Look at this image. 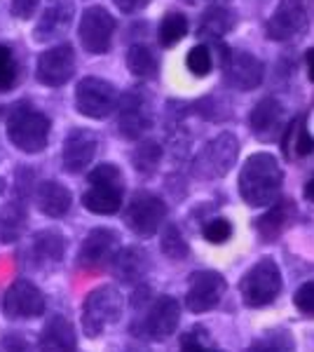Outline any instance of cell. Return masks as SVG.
<instances>
[{"label": "cell", "mask_w": 314, "mask_h": 352, "mask_svg": "<svg viewBox=\"0 0 314 352\" xmlns=\"http://www.w3.org/2000/svg\"><path fill=\"white\" fill-rule=\"evenodd\" d=\"M122 317V296L115 287H99L82 305V331L96 338Z\"/></svg>", "instance_id": "52a82bcc"}, {"label": "cell", "mask_w": 314, "mask_h": 352, "mask_svg": "<svg viewBox=\"0 0 314 352\" xmlns=\"http://www.w3.org/2000/svg\"><path fill=\"white\" fill-rule=\"evenodd\" d=\"M127 66L136 78H141V80H153L159 71L155 54H153L146 45H134V47H129Z\"/></svg>", "instance_id": "83f0119b"}, {"label": "cell", "mask_w": 314, "mask_h": 352, "mask_svg": "<svg viewBox=\"0 0 314 352\" xmlns=\"http://www.w3.org/2000/svg\"><path fill=\"white\" fill-rule=\"evenodd\" d=\"M247 352H295L293 336L289 331H284V329H272L270 333L254 340Z\"/></svg>", "instance_id": "f546056e"}, {"label": "cell", "mask_w": 314, "mask_h": 352, "mask_svg": "<svg viewBox=\"0 0 314 352\" xmlns=\"http://www.w3.org/2000/svg\"><path fill=\"white\" fill-rule=\"evenodd\" d=\"M190 285H188L186 305L190 312L202 315V312L214 310L221 303L223 294L227 289L225 277L218 270H195L190 275Z\"/></svg>", "instance_id": "30bf717a"}, {"label": "cell", "mask_w": 314, "mask_h": 352, "mask_svg": "<svg viewBox=\"0 0 314 352\" xmlns=\"http://www.w3.org/2000/svg\"><path fill=\"white\" fill-rule=\"evenodd\" d=\"M19 78V68H16L14 54L8 45H0V89H12Z\"/></svg>", "instance_id": "d590c367"}, {"label": "cell", "mask_w": 314, "mask_h": 352, "mask_svg": "<svg viewBox=\"0 0 314 352\" xmlns=\"http://www.w3.org/2000/svg\"><path fill=\"white\" fill-rule=\"evenodd\" d=\"M188 33V19L181 12H169L159 24V43L162 47H174L186 38Z\"/></svg>", "instance_id": "4dcf8cb0"}, {"label": "cell", "mask_w": 314, "mask_h": 352, "mask_svg": "<svg viewBox=\"0 0 314 352\" xmlns=\"http://www.w3.org/2000/svg\"><path fill=\"white\" fill-rule=\"evenodd\" d=\"M291 214H293V204L287 200L270 204V209L256 221V230H258L260 240H265V242L277 240L291 223Z\"/></svg>", "instance_id": "d4e9b609"}, {"label": "cell", "mask_w": 314, "mask_h": 352, "mask_svg": "<svg viewBox=\"0 0 314 352\" xmlns=\"http://www.w3.org/2000/svg\"><path fill=\"white\" fill-rule=\"evenodd\" d=\"M120 235L111 228H96L85 237L78 254V265L82 270H101L115 256Z\"/></svg>", "instance_id": "2e32d148"}, {"label": "cell", "mask_w": 314, "mask_h": 352, "mask_svg": "<svg viewBox=\"0 0 314 352\" xmlns=\"http://www.w3.org/2000/svg\"><path fill=\"white\" fill-rule=\"evenodd\" d=\"M202 235L211 244H223L232 237V223L227 219H211L204 223Z\"/></svg>", "instance_id": "8d00e7d4"}, {"label": "cell", "mask_w": 314, "mask_h": 352, "mask_svg": "<svg viewBox=\"0 0 314 352\" xmlns=\"http://www.w3.org/2000/svg\"><path fill=\"white\" fill-rule=\"evenodd\" d=\"M232 12L225 8H211L204 12L202 16V26H199V33L209 41H218L221 36H225L232 28Z\"/></svg>", "instance_id": "f1b7e54d"}, {"label": "cell", "mask_w": 314, "mask_h": 352, "mask_svg": "<svg viewBox=\"0 0 314 352\" xmlns=\"http://www.w3.org/2000/svg\"><path fill=\"white\" fill-rule=\"evenodd\" d=\"M148 268H150V258L144 249L139 247H127L122 252H117L111 261L113 277L122 285H139L146 277Z\"/></svg>", "instance_id": "ffe728a7"}, {"label": "cell", "mask_w": 314, "mask_h": 352, "mask_svg": "<svg viewBox=\"0 0 314 352\" xmlns=\"http://www.w3.org/2000/svg\"><path fill=\"white\" fill-rule=\"evenodd\" d=\"M262 76H265L262 61L249 52L232 50L223 59V80L232 89H239V92L256 89L262 82Z\"/></svg>", "instance_id": "7c38bea8"}, {"label": "cell", "mask_w": 314, "mask_h": 352, "mask_svg": "<svg viewBox=\"0 0 314 352\" xmlns=\"http://www.w3.org/2000/svg\"><path fill=\"white\" fill-rule=\"evenodd\" d=\"M179 322H181L179 300L174 296H157L153 298V303H148L144 315L131 324V333L136 338L162 343V340H167L176 331Z\"/></svg>", "instance_id": "5b68a950"}, {"label": "cell", "mask_w": 314, "mask_h": 352, "mask_svg": "<svg viewBox=\"0 0 314 352\" xmlns=\"http://www.w3.org/2000/svg\"><path fill=\"white\" fill-rule=\"evenodd\" d=\"M0 352H31V345L24 336H8L0 343Z\"/></svg>", "instance_id": "ab89813d"}, {"label": "cell", "mask_w": 314, "mask_h": 352, "mask_svg": "<svg viewBox=\"0 0 314 352\" xmlns=\"http://www.w3.org/2000/svg\"><path fill=\"white\" fill-rule=\"evenodd\" d=\"M8 136L24 153L45 151L49 139V118L28 104H21L8 118Z\"/></svg>", "instance_id": "3957f363"}, {"label": "cell", "mask_w": 314, "mask_h": 352, "mask_svg": "<svg viewBox=\"0 0 314 352\" xmlns=\"http://www.w3.org/2000/svg\"><path fill=\"white\" fill-rule=\"evenodd\" d=\"M113 3L120 8V12H124V14H134V12H139V10H144L150 0H113Z\"/></svg>", "instance_id": "60d3db41"}, {"label": "cell", "mask_w": 314, "mask_h": 352, "mask_svg": "<svg viewBox=\"0 0 314 352\" xmlns=\"http://www.w3.org/2000/svg\"><path fill=\"white\" fill-rule=\"evenodd\" d=\"M150 113H148V106L144 101V96L139 92H127L120 101V134L124 139H139L141 134L150 129Z\"/></svg>", "instance_id": "ac0fdd59"}, {"label": "cell", "mask_w": 314, "mask_h": 352, "mask_svg": "<svg viewBox=\"0 0 314 352\" xmlns=\"http://www.w3.org/2000/svg\"><path fill=\"white\" fill-rule=\"evenodd\" d=\"M293 303H295V308H298L300 315L314 317V280L298 287V292L293 294Z\"/></svg>", "instance_id": "74e56055"}, {"label": "cell", "mask_w": 314, "mask_h": 352, "mask_svg": "<svg viewBox=\"0 0 314 352\" xmlns=\"http://www.w3.org/2000/svg\"><path fill=\"white\" fill-rule=\"evenodd\" d=\"M76 329L64 315H54L40 333L38 352H76Z\"/></svg>", "instance_id": "44dd1931"}, {"label": "cell", "mask_w": 314, "mask_h": 352, "mask_svg": "<svg viewBox=\"0 0 314 352\" xmlns=\"http://www.w3.org/2000/svg\"><path fill=\"white\" fill-rule=\"evenodd\" d=\"M38 3L40 0H12V14L19 19H31L38 10Z\"/></svg>", "instance_id": "f35d334b"}, {"label": "cell", "mask_w": 314, "mask_h": 352, "mask_svg": "<svg viewBox=\"0 0 314 352\" xmlns=\"http://www.w3.org/2000/svg\"><path fill=\"white\" fill-rule=\"evenodd\" d=\"M26 209L21 202H8L0 209V242L12 244L26 230Z\"/></svg>", "instance_id": "4316f807"}, {"label": "cell", "mask_w": 314, "mask_h": 352, "mask_svg": "<svg viewBox=\"0 0 314 352\" xmlns=\"http://www.w3.org/2000/svg\"><path fill=\"white\" fill-rule=\"evenodd\" d=\"M159 242H162V254L171 261H183V258H188V254H190V247H188L183 232L171 223L164 228L162 240Z\"/></svg>", "instance_id": "836d02e7"}, {"label": "cell", "mask_w": 314, "mask_h": 352, "mask_svg": "<svg viewBox=\"0 0 314 352\" xmlns=\"http://www.w3.org/2000/svg\"><path fill=\"white\" fill-rule=\"evenodd\" d=\"M159 160H162V148H159L157 141H144L139 144V148L131 155V162H134L136 172L141 174H153L157 169Z\"/></svg>", "instance_id": "d6a6232c"}, {"label": "cell", "mask_w": 314, "mask_h": 352, "mask_svg": "<svg viewBox=\"0 0 314 352\" xmlns=\"http://www.w3.org/2000/svg\"><path fill=\"white\" fill-rule=\"evenodd\" d=\"M167 219V204L159 200L153 192H136L131 197L127 212H124V221H127L129 230L141 237H150L164 226Z\"/></svg>", "instance_id": "ba28073f"}, {"label": "cell", "mask_w": 314, "mask_h": 352, "mask_svg": "<svg viewBox=\"0 0 314 352\" xmlns=\"http://www.w3.org/2000/svg\"><path fill=\"white\" fill-rule=\"evenodd\" d=\"M249 127L258 141H275L284 132V106L275 96H265L249 113Z\"/></svg>", "instance_id": "e0dca14e"}, {"label": "cell", "mask_w": 314, "mask_h": 352, "mask_svg": "<svg viewBox=\"0 0 314 352\" xmlns=\"http://www.w3.org/2000/svg\"><path fill=\"white\" fill-rule=\"evenodd\" d=\"M124 195V179L115 164H99L89 172V190L82 195V204L92 214L111 217L120 212Z\"/></svg>", "instance_id": "7a4b0ae2"}, {"label": "cell", "mask_w": 314, "mask_h": 352, "mask_svg": "<svg viewBox=\"0 0 314 352\" xmlns=\"http://www.w3.org/2000/svg\"><path fill=\"white\" fill-rule=\"evenodd\" d=\"M113 33H115V19L104 8H87L80 19L78 36L87 52L104 54L111 50Z\"/></svg>", "instance_id": "4fadbf2b"}, {"label": "cell", "mask_w": 314, "mask_h": 352, "mask_svg": "<svg viewBox=\"0 0 314 352\" xmlns=\"http://www.w3.org/2000/svg\"><path fill=\"white\" fill-rule=\"evenodd\" d=\"M284 172L270 153H256L239 172V195L249 207H270L282 190Z\"/></svg>", "instance_id": "6da1fadb"}, {"label": "cell", "mask_w": 314, "mask_h": 352, "mask_svg": "<svg viewBox=\"0 0 314 352\" xmlns=\"http://www.w3.org/2000/svg\"><path fill=\"white\" fill-rule=\"evenodd\" d=\"M122 352H150L146 348V345H141V343H136V345H127V348H124Z\"/></svg>", "instance_id": "ee69618b"}, {"label": "cell", "mask_w": 314, "mask_h": 352, "mask_svg": "<svg viewBox=\"0 0 314 352\" xmlns=\"http://www.w3.org/2000/svg\"><path fill=\"white\" fill-rule=\"evenodd\" d=\"M45 296L43 292L28 280H16L10 285L3 298V312L8 320H31L43 315Z\"/></svg>", "instance_id": "5bb4252c"}, {"label": "cell", "mask_w": 314, "mask_h": 352, "mask_svg": "<svg viewBox=\"0 0 314 352\" xmlns=\"http://www.w3.org/2000/svg\"><path fill=\"white\" fill-rule=\"evenodd\" d=\"M237 155H239L237 136L230 132H223L202 146V151L197 153L195 162H192V174L204 181L223 179L232 169Z\"/></svg>", "instance_id": "8992f818"}, {"label": "cell", "mask_w": 314, "mask_h": 352, "mask_svg": "<svg viewBox=\"0 0 314 352\" xmlns=\"http://www.w3.org/2000/svg\"><path fill=\"white\" fill-rule=\"evenodd\" d=\"M71 19H73L71 0H52L36 28V41H52V38L66 33V28L71 26Z\"/></svg>", "instance_id": "603a6c76"}, {"label": "cell", "mask_w": 314, "mask_h": 352, "mask_svg": "<svg viewBox=\"0 0 314 352\" xmlns=\"http://www.w3.org/2000/svg\"><path fill=\"white\" fill-rule=\"evenodd\" d=\"M181 352H221L218 343L204 327H192L181 336Z\"/></svg>", "instance_id": "1f68e13d"}, {"label": "cell", "mask_w": 314, "mask_h": 352, "mask_svg": "<svg viewBox=\"0 0 314 352\" xmlns=\"http://www.w3.org/2000/svg\"><path fill=\"white\" fill-rule=\"evenodd\" d=\"M305 197H307V200H312V202H314V176L305 184Z\"/></svg>", "instance_id": "7bdbcfd3"}, {"label": "cell", "mask_w": 314, "mask_h": 352, "mask_svg": "<svg viewBox=\"0 0 314 352\" xmlns=\"http://www.w3.org/2000/svg\"><path fill=\"white\" fill-rule=\"evenodd\" d=\"M282 151L289 160H300V157H310L314 153V136L307 129V118L298 116L293 118L282 132Z\"/></svg>", "instance_id": "7402d4cb"}, {"label": "cell", "mask_w": 314, "mask_h": 352, "mask_svg": "<svg viewBox=\"0 0 314 352\" xmlns=\"http://www.w3.org/2000/svg\"><path fill=\"white\" fill-rule=\"evenodd\" d=\"M307 10L302 0H279L275 14L267 19L265 33L270 41L287 43L307 31Z\"/></svg>", "instance_id": "8fae6325"}, {"label": "cell", "mask_w": 314, "mask_h": 352, "mask_svg": "<svg viewBox=\"0 0 314 352\" xmlns=\"http://www.w3.org/2000/svg\"><path fill=\"white\" fill-rule=\"evenodd\" d=\"M186 66H188V71L197 78L209 76L211 66H214V59H211V52H209L207 45H195L186 56Z\"/></svg>", "instance_id": "e575fe53"}, {"label": "cell", "mask_w": 314, "mask_h": 352, "mask_svg": "<svg viewBox=\"0 0 314 352\" xmlns=\"http://www.w3.org/2000/svg\"><path fill=\"white\" fill-rule=\"evenodd\" d=\"M76 73V52L71 45H56L40 54L36 66L38 82L47 85V87H61L73 78Z\"/></svg>", "instance_id": "9a60e30c"}, {"label": "cell", "mask_w": 314, "mask_h": 352, "mask_svg": "<svg viewBox=\"0 0 314 352\" xmlns=\"http://www.w3.org/2000/svg\"><path fill=\"white\" fill-rule=\"evenodd\" d=\"M96 136L89 129H73L64 144V169L71 174H80L92 164L96 155Z\"/></svg>", "instance_id": "d6986e66"}, {"label": "cell", "mask_w": 314, "mask_h": 352, "mask_svg": "<svg viewBox=\"0 0 314 352\" xmlns=\"http://www.w3.org/2000/svg\"><path fill=\"white\" fill-rule=\"evenodd\" d=\"M117 104V92L111 82L101 80V78H82L76 89V109L87 118L94 120H104L113 113Z\"/></svg>", "instance_id": "9c48e42d"}, {"label": "cell", "mask_w": 314, "mask_h": 352, "mask_svg": "<svg viewBox=\"0 0 314 352\" xmlns=\"http://www.w3.org/2000/svg\"><path fill=\"white\" fill-rule=\"evenodd\" d=\"M66 254V237L59 230H43L33 240V258L38 265H54Z\"/></svg>", "instance_id": "484cf974"}, {"label": "cell", "mask_w": 314, "mask_h": 352, "mask_svg": "<svg viewBox=\"0 0 314 352\" xmlns=\"http://www.w3.org/2000/svg\"><path fill=\"white\" fill-rule=\"evenodd\" d=\"M279 292H282V272L272 258H260L254 268L244 272L239 282V294L249 308H265L275 303Z\"/></svg>", "instance_id": "277c9868"}, {"label": "cell", "mask_w": 314, "mask_h": 352, "mask_svg": "<svg viewBox=\"0 0 314 352\" xmlns=\"http://www.w3.org/2000/svg\"><path fill=\"white\" fill-rule=\"evenodd\" d=\"M305 64H307V76H310V80L314 82V47H312V50H307Z\"/></svg>", "instance_id": "b9f144b4"}, {"label": "cell", "mask_w": 314, "mask_h": 352, "mask_svg": "<svg viewBox=\"0 0 314 352\" xmlns=\"http://www.w3.org/2000/svg\"><path fill=\"white\" fill-rule=\"evenodd\" d=\"M36 200H38L40 212H43L45 217L61 219V217H66L68 209H71L73 197L66 186L56 184V181H45V184L38 186Z\"/></svg>", "instance_id": "cb8c5ba5"}]
</instances>
